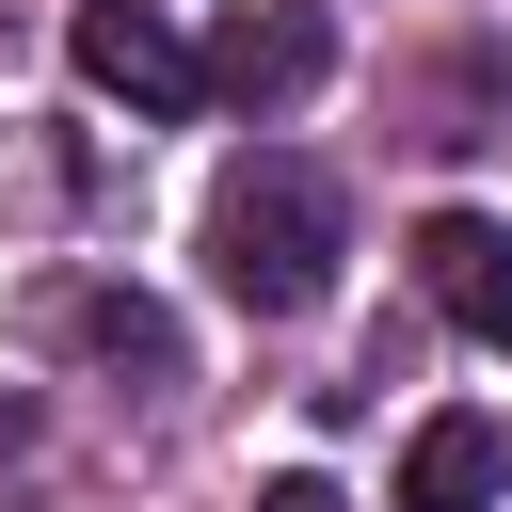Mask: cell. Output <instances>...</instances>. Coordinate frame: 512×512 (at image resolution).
I'll return each mask as SVG.
<instances>
[{"instance_id": "cell-1", "label": "cell", "mask_w": 512, "mask_h": 512, "mask_svg": "<svg viewBox=\"0 0 512 512\" xmlns=\"http://www.w3.org/2000/svg\"><path fill=\"white\" fill-rule=\"evenodd\" d=\"M336 256H352V208H336V176H320L304 144H256V160L208 176V288H224V304L304 320V304L336 288Z\"/></svg>"}, {"instance_id": "cell-2", "label": "cell", "mask_w": 512, "mask_h": 512, "mask_svg": "<svg viewBox=\"0 0 512 512\" xmlns=\"http://www.w3.org/2000/svg\"><path fill=\"white\" fill-rule=\"evenodd\" d=\"M320 64H336V16H320V0H240V16L208 32V96H240V112L320 96Z\"/></svg>"}, {"instance_id": "cell-3", "label": "cell", "mask_w": 512, "mask_h": 512, "mask_svg": "<svg viewBox=\"0 0 512 512\" xmlns=\"http://www.w3.org/2000/svg\"><path fill=\"white\" fill-rule=\"evenodd\" d=\"M64 48H80V80H96V96H128V112H192V96H208V48H176V32H160V0H80V32H64Z\"/></svg>"}, {"instance_id": "cell-4", "label": "cell", "mask_w": 512, "mask_h": 512, "mask_svg": "<svg viewBox=\"0 0 512 512\" xmlns=\"http://www.w3.org/2000/svg\"><path fill=\"white\" fill-rule=\"evenodd\" d=\"M416 288H432V320H448V336L512 352V224H480V208H432V224H416Z\"/></svg>"}, {"instance_id": "cell-5", "label": "cell", "mask_w": 512, "mask_h": 512, "mask_svg": "<svg viewBox=\"0 0 512 512\" xmlns=\"http://www.w3.org/2000/svg\"><path fill=\"white\" fill-rule=\"evenodd\" d=\"M496 480H512V432H496V416H432V432L400 448V512H480Z\"/></svg>"}, {"instance_id": "cell-6", "label": "cell", "mask_w": 512, "mask_h": 512, "mask_svg": "<svg viewBox=\"0 0 512 512\" xmlns=\"http://www.w3.org/2000/svg\"><path fill=\"white\" fill-rule=\"evenodd\" d=\"M80 336H96V352H128V368H176V320H160L144 288H80Z\"/></svg>"}, {"instance_id": "cell-7", "label": "cell", "mask_w": 512, "mask_h": 512, "mask_svg": "<svg viewBox=\"0 0 512 512\" xmlns=\"http://www.w3.org/2000/svg\"><path fill=\"white\" fill-rule=\"evenodd\" d=\"M256 512H352V496H336V480H272Z\"/></svg>"}, {"instance_id": "cell-8", "label": "cell", "mask_w": 512, "mask_h": 512, "mask_svg": "<svg viewBox=\"0 0 512 512\" xmlns=\"http://www.w3.org/2000/svg\"><path fill=\"white\" fill-rule=\"evenodd\" d=\"M16 448H32V400H0V464H16Z\"/></svg>"}]
</instances>
